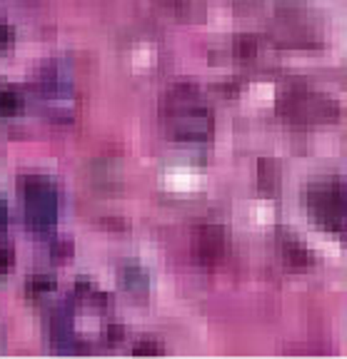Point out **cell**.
Listing matches in <instances>:
<instances>
[{
    "instance_id": "cell-13",
    "label": "cell",
    "mask_w": 347,
    "mask_h": 359,
    "mask_svg": "<svg viewBox=\"0 0 347 359\" xmlns=\"http://www.w3.org/2000/svg\"><path fill=\"white\" fill-rule=\"evenodd\" d=\"M8 227V205H6V200L0 197V230H6Z\"/></svg>"
},
{
    "instance_id": "cell-2",
    "label": "cell",
    "mask_w": 347,
    "mask_h": 359,
    "mask_svg": "<svg viewBox=\"0 0 347 359\" xmlns=\"http://www.w3.org/2000/svg\"><path fill=\"white\" fill-rule=\"evenodd\" d=\"M305 208L320 230L345 240L347 237V182L340 177H322L308 185Z\"/></svg>"
},
{
    "instance_id": "cell-4",
    "label": "cell",
    "mask_w": 347,
    "mask_h": 359,
    "mask_svg": "<svg viewBox=\"0 0 347 359\" xmlns=\"http://www.w3.org/2000/svg\"><path fill=\"white\" fill-rule=\"evenodd\" d=\"M280 110L295 123H322L337 115L335 102L310 88H290L287 93H282Z\"/></svg>"
},
{
    "instance_id": "cell-7",
    "label": "cell",
    "mask_w": 347,
    "mask_h": 359,
    "mask_svg": "<svg viewBox=\"0 0 347 359\" xmlns=\"http://www.w3.org/2000/svg\"><path fill=\"white\" fill-rule=\"evenodd\" d=\"M18 110H20V97L13 90H0V115L11 118Z\"/></svg>"
},
{
    "instance_id": "cell-11",
    "label": "cell",
    "mask_w": 347,
    "mask_h": 359,
    "mask_svg": "<svg viewBox=\"0 0 347 359\" xmlns=\"http://www.w3.org/2000/svg\"><path fill=\"white\" fill-rule=\"evenodd\" d=\"M13 43V30L8 28L6 22H0V48L3 45H11Z\"/></svg>"
},
{
    "instance_id": "cell-1",
    "label": "cell",
    "mask_w": 347,
    "mask_h": 359,
    "mask_svg": "<svg viewBox=\"0 0 347 359\" xmlns=\"http://www.w3.org/2000/svg\"><path fill=\"white\" fill-rule=\"evenodd\" d=\"M165 128L180 142H207L213 135V110L192 85H175L160 102Z\"/></svg>"
},
{
    "instance_id": "cell-3",
    "label": "cell",
    "mask_w": 347,
    "mask_h": 359,
    "mask_svg": "<svg viewBox=\"0 0 347 359\" xmlns=\"http://www.w3.org/2000/svg\"><path fill=\"white\" fill-rule=\"evenodd\" d=\"M18 195L25 210V222L33 232H51L58 219V190L43 175H22L18 180Z\"/></svg>"
},
{
    "instance_id": "cell-12",
    "label": "cell",
    "mask_w": 347,
    "mask_h": 359,
    "mask_svg": "<svg viewBox=\"0 0 347 359\" xmlns=\"http://www.w3.org/2000/svg\"><path fill=\"white\" fill-rule=\"evenodd\" d=\"M160 349L155 347V344H150V342H143V344H138L135 347V354H157Z\"/></svg>"
},
{
    "instance_id": "cell-14",
    "label": "cell",
    "mask_w": 347,
    "mask_h": 359,
    "mask_svg": "<svg viewBox=\"0 0 347 359\" xmlns=\"http://www.w3.org/2000/svg\"><path fill=\"white\" fill-rule=\"evenodd\" d=\"M15 3H22V6L28 3V6H33V3H38V0H15Z\"/></svg>"
},
{
    "instance_id": "cell-5",
    "label": "cell",
    "mask_w": 347,
    "mask_h": 359,
    "mask_svg": "<svg viewBox=\"0 0 347 359\" xmlns=\"http://www.w3.org/2000/svg\"><path fill=\"white\" fill-rule=\"evenodd\" d=\"M192 250H195V257L200 262H220L228 255V235L218 224H200L192 232Z\"/></svg>"
},
{
    "instance_id": "cell-9",
    "label": "cell",
    "mask_w": 347,
    "mask_h": 359,
    "mask_svg": "<svg viewBox=\"0 0 347 359\" xmlns=\"http://www.w3.org/2000/svg\"><path fill=\"white\" fill-rule=\"evenodd\" d=\"M70 255H73V245H70L67 240H60V242H55V245H53V257L60 259V262L70 257Z\"/></svg>"
},
{
    "instance_id": "cell-10",
    "label": "cell",
    "mask_w": 347,
    "mask_h": 359,
    "mask_svg": "<svg viewBox=\"0 0 347 359\" xmlns=\"http://www.w3.org/2000/svg\"><path fill=\"white\" fill-rule=\"evenodd\" d=\"M11 267H13V250L6 245H0V275L11 272Z\"/></svg>"
},
{
    "instance_id": "cell-8",
    "label": "cell",
    "mask_w": 347,
    "mask_h": 359,
    "mask_svg": "<svg viewBox=\"0 0 347 359\" xmlns=\"http://www.w3.org/2000/svg\"><path fill=\"white\" fill-rule=\"evenodd\" d=\"M53 287H55V280H53L51 275H35L33 280H30V290L38 292V294H43V292H51Z\"/></svg>"
},
{
    "instance_id": "cell-6",
    "label": "cell",
    "mask_w": 347,
    "mask_h": 359,
    "mask_svg": "<svg viewBox=\"0 0 347 359\" xmlns=\"http://www.w3.org/2000/svg\"><path fill=\"white\" fill-rule=\"evenodd\" d=\"M280 250H282V257H285V262L290 264V267L305 269V267H310V264H313V255H310V250L303 245V242L297 240V237L282 235Z\"/></svg>"
}]
</instances>
